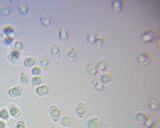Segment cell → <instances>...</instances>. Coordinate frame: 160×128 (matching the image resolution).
Wrapping results in <instances>:
<instances>
[{
    "label": "cell",
    "mask_w": 160,
    "mask_h": 128,
    "mask_svg": "<svg viewBox=\"0 0 160 128\" xmlns=\"http://www.w3.org/2000/svg\"><path fill=\"white\" fill-rule=\"evenodd\" d=\"M148 117L149 116L146 114V112H139V114H136L135 119H136V121H139V123H144V121H146Z\"/></svg>",
    "instance_id": "14"
},
{
    "label": "cell",
    "mask_w": 160,
    "mask_h": 128,
    "mask_svg": "<svg viewBox=\"0 0 160 128\" xmlns=\"http://www.w3.org/2000/svg\"><path fill=\"white\" fill-rule=\"evenodd\" d=\"M60 123H62V125H64V127H68V125L72 124V119L69 116H63V117H60Z\"/></svg>",
    "instance_id": "22"
},
{
    "label": "cell",
    "mask_w": 160,
    "mask_h": 128,
    "mask_svg": "<svg viewBox=\"0 0 160 128\" xmlns=\"http://www.w3.org/2000/svg\"><path fill=\"white\" fill-rule=\"evenodd\" d=\"M155 37H156V33L153 32V31H146V32L142 33L140 40H142L143 43H149V41H152Z\"/></svg>",
    "instance_id": "1"
},
{
    "label": "cell",
    "mask_w": 160,
    "mask_h": 128,
    "mask_svg": "<svg viewBox=\"0 0 160 128\" xmlns=\"http://www.w3.org/2000/svg\"><path fill=\"white\" fill-rule=\"evenodd\" d=\"M29 81H31V79H29V76L27 73H22V75H20V83H22V84H27Z\"/></svg>",
    "instance_id": "31"
},
{
    "label": "cell",
    "mask_w": 160,
    "mask_h": 128,
    "mask_svg": "<svg viewBox=\"0 0 160 128\" xmlns=\"http://www.w3.org/2000/svg\"><path fill=\"white\" fill-rule=\"evenodd\" d=\"M100 127V123H99L98 119H95V117H92V119H89V120L87 121V128H99Z\"/></svg>",
    "instance_id": "13"
},
{
    "label": "cell",
    "mask_w": 160,
    "mask_h": 128,
    "mask_svg": "<svg viewBox=\"0 0 160 128\" xmlns=\"http://www.w3.org/2000/svg\"><path fill=\"white\" fill-rule=\"evenodd\" d=\"M20 58H22V52L18 51V49H12L11 52H9V55H8V60L11 63H18L19 60H20Z\"/></svg>",
    "instance_id": "2"
},
{
    "label": "cell",
    "mask_w": 160,
    "mask_h": 128,
    "mask_svg": "<svg viewBox=\"0 0 160 128\" xmlns=\"http://www.w3.org/2000/svg\"><path fill=\"white\" fill-rule=\"evenodd\" d=\"M77 59V49L72 48V49H69L68 54H67V60L68 62H75Z\"/></svg>",
    "instance_id": "12"
},
{
    "label": "cell",
    "mask_w": 160,
    "mask_h": 128,
    "mask_svg": "<svg viewBox=\"0 0 160 128\" xmlns=\"http://www.w3.org/2000/svg\"><path fill=\"white\" fill-rule=\"evenodd\" d=\"M48 67H49V60H48L47 58H43L40 60V68H41V70H45Z\"/></svg>",
    "instance_id": "28"
},
{
    "label": "cell",
    "mask_w": 160,
    "mask_h": 128,
    "mask_svg": "<svg viewBox=\"0 0 160 128\" xmlns=\"http://www.w3.org/2000/svg\"><path fill=\"white\" fill-rule=\"evenodd\" d=\"M49 115H51V117L54 120H60V117H62V112H60V110L56 106H52L49 108Z\"/></svg>",
    "instance_id": "4"
},
{
    "label": "cell",
    "mask_w": 160,
    "mask_h": 128,
    "mask_svg": "<svg viewBox=\"0 0 160 128\" xmlns=\"http://www.w3.org/2000/svg\"><path fill=\"white\" fill-rule=\"evenodd\" d=\"M15 128H26V124H24L23 121H18L16 125H15Z\"/></svg>",
    "instance_id": "36"
},
{
    "label": "cell",
    "mask_w": 160,
    "mask_h": 128,
    "mask_svg": "<svg viewBox=\"0 0 160 128\" xmlns=\"http://www.w3.org/2000/svg\"><path fill=\"white\" fill-rule=\"evenodd\" d=\"M103 44H104V37L98 36V37H96V40H95V43L92 44V45L96 47V48H100V47H103Z\"/></svg>",
    "instance_id": "25"
},
{
    "label": "cell",
    "mask_w": 160,
    "mask_h": 128,
    "mask_svg": "<svg viewBox=\"0 0 160 128\" xmlns=\"http://www.w3.org/2000/svg\"><path fill=\"white\" fill-rule=\"evenodd\" d=\"M143 124L146 125L147 128H152V127H155V125H156V121L153 120L152 117H148V119H147V120L143 123Z\"/></svg>",
    "instance_id": "27"
},
{
    "label": "cell",
    "mask_w": 160,
    "mask_h": 128,
    "mask_svg": "<svg viewBox=\"0 0 160 128\" xmlns=\"http://www.w3.org/2000/svg\"><path fill=\"white\" fill-rule=\"evenodd\" d=\"M1 32H3L5 36H11V35H15V28L12 26H5Z\"/></svg>",
    "instance_id": "17"
},
{
    "label": "cell",
    "mask_w": 160,
    "mask_h": 128,
    "mask_svg": "<svg viewBox=\"0 0 160 128\" xmlns=\"http://www.w3.org/2000/svg\"><path fill=\"white\" fill-rule=\"evenodd\" d=\"M92 84H94L96 91H103V89H104V84H103L102 81H94Z\"/></svg>",
    "instance_id": "33"
},
{
    "label": "cell",
    "mask_w": 160,
    "mask_h": 128,
    "mask_svg": "<svg viewBox=\"0 0 160 128\" xmlns=\"http://www.w3.org/2000/svg\"><path fill=\"white\" fill-rule=\"evenodd\" d=\"M87 71H88V73H89V75H98V73H99L98 67H96V64H94V63L88 64V66H87Z\"/></svg>",
    "instance_id": "15"
},
{
    "label": "cell",
    "mask_w": 160,
    "mask_h": 128,
    "mask_svg": "<svg viewBox=\"0 0 160 128\" xmlns=\"http://www.w3.org/2000/svg\"><path fill=\"white\" fill-rule=\"evenodd\" d=\"M31 81H32L33 85H41L43 84V79H41V76H33L32 79H31Z\"/></svg>",
    "instance_id": "29"
},
{
    "label": "cell",
    "mask_w": 160,
    "mask_h": 128,
    "mask_svg": "<svg viewBox=\"0 0 160 128\" xmlns=\"http://www.w3.org/2000/svg\"><path fill=\"white\" fill-rule=\"evenodd\" d=\"M0 117H1L3 120H7L8 117H9V112H8L7 108H1V110H0Z\"/></svg>",
    "instance_id": "30"
},
{
    "label": "cell",
    "mask_w": 160,
    "mask_h": 128,
    "mask_svg": "<svg viewBox=\"0 0 160 128\" xmlns=\"http://www.w3.org/2000/svg\"><path fill=\"white\" fill-rule=\"evenodd\" d=\"M136 60H138L140 64L147 66V64L149 63V60H151V56H149V54H147V52H143V54H140V55L136 58Z\"/></svg>",
    "instance_id": "5"
},
{
    "label": "cell",
    "mask_w": 160,
    "mask_h": 128,
    "mask_svg": "<svg viewBox=\"0 0 160 128\" xmlns=\"http://www.w3.org/2000/svg\"><path fill=\"white\" fill-rule=\"evenodd\" d=\"M109 128H112V127H109Z\"/></svg>",
    "instance_id": "39"
},
{
    "label": "cell",
    "mask_w": 160,
    "mask_h": 128,
    "mask_svg": "<svg viewBox=\"0 0 160 128\" xmlns=\"http://www.w3.org/2000/svg\"><path fill=\"white\" fill-rule=\"evenodd\" d=\"M8 112H9V116H11V117H18L19 115L22 114L20 108H19L18 106H15V104H11V106H9V108H8Z\"/></svg>",
    "instance_id": "6"
},
{
    "label": "cell",
    "mask_w": 160,
    "mask_h": 128,
    "mask_svg": "<svg viewBox=\"0 0 160 128\" xmlns=\"http://www.w3.org/2000/svg\"><path fill=\"white\" fill-rule=\"evenodd\" d=\"M3 43L5 45H11V44L15 43V35H11V36H4Z\"/></svg>",
    "instance_id": "26"
},
{
    "label": "cell",
    "mask_w": 160,
    "mask_h": 128,
    "mask_svg": "<svg viewBox=\"0 0 160 128\" xmlns=\"http://www.w3.org/2000/svg\"><path fill=\"white\" fill-rule=\"evenodd\" d=\"M108 66H109V64H108L107 60H100V62L96 64V67H98L99 71H106L107 68H108Z\"/></svg>",
    "instance_id": "19"
},
{
    "label": "cell",
    "mask_w": 160,
    "mask_h": 128,
    "mask_svg": "<svg viewBox=\"0 0 160 128\" xmlns=\"http://www.w3.org/2000/svg\"><path fill=\"white\" fill-rule=\"evenodd\" d=\"M96 37H98V35H96V32H94V33H89L87 36V40H88V43H91V44H94L95 43V40H96Z\"/></svg>",
    "instance_id": "34"
},
{
    "label": "cell",
    "mask_w": 160,
    "mask_h": 128,
    "mask_svg": "<svg viewBox=\"0 0 160 128\" xmlns=\"http://www.w3.org/2000/svg\"><path fill=\"white\" fill-rule=\"evenodd\" d=\"M68 36H69V31L67 28H62L60 31H59V39H62V40H66Z\"/></svg>",
    "instance_id": "20"
},
{
    "label": "cell",
    "mask_w": 160,
    "mask_h": 128,
    "mask_svg": "<svg viewBox=\"0 0 160 128\" xmlns=\"http://www.w3.org/2000/svg\"><path fill=\"white\" fill-rule=\"evenodd\" d=\"M41 71H43V70H41L40 67H36V66H35V67L32 68V75H33V76H40V75H41Z\"/></svg>",
    "instance_id": "35"
},
{
    "label": "cell",
    "mask_w": 160,
    "mask_h": 128,
    "mask_svg": "<svg viewBox=\"0 0 160 128\" xmlns=\"http://www.w3.org/2000/svg\"><path fill=\"white\" fill-rule=\"evenodd\" d=\"M148 106H149V110H152V111H159V103H157V100L155 99H151L148 103Z\"/></svg>",
    "instance_id": "21"
},
{
    "label": "cell",
    "mask_w": 160,
    "mask_h": 128,
    "mask_svg": "<svg viewBox=\"0 0 160 128\" xmlns=\"http://www.w3.org/2000/svg\"><path fill=\"white\" fill-rule=\"evenodd\" d=\"M0 128H5V123H4V120H0Z\"/></svg>",
    "instance_id": "38"
},
{
    "label": "cell",
    "mask_w": 160,
    "mask_h": 128,
    "mask_svg": "<svg viewBox=\"0 0 160 128\" xmlns=\"http://www.w3.org/2000/svg\"><path fill=\"white\" fill-rule=\"evenodd\" d=\"M29 11V4L28 3H20L19 4V12L22 15H26Z\"/></svg>",
    "instance_id": "16"
},
{
    "label": "cell",
    "mask_w": 160,
    "mask_h": 128,
    "mask_svg": "<svg viewBox=\"0 0 160 128\" xmlns=\"http://www.w3.org/2000/svg\"><path fill=\"white\" fill-rule=\"evenodd\" d=\"M75 112H76L77 116H83V115L87 112V107L84 106L83 103H79V104L75 107Z\"/></svg>",
    "instance_id": "8"
},
{
    "label": "cell",
    "mask_w": 160,
    "mask_h": 128,
    "mask_svg": "<svg viewBox=\"0 0 160 128\" xmlns=\"http://www.w3.org/2000/svg\"><path fill=\"white\" fill-rule=\"evenodd\" d=\"M49 92V88H48V85H37L36 87V95L39 96H45Z\"/></svg>",
    "instance_id": "7"
},
{
    "label": "cell",
    "mask_w": 160,
    "mask_h": 128,
    "mask_svg": "<svg viewBox=\"0 0 160 128\" xmlns=\"http://www.w3.org/2000/svg\"><path fill=\"white\" fill-rule=\"evenodd\" d=\"M111 80H112V75L111 73H103L102 76H100V81H102L103 84H108Z\"/></svg>",
    "instance_id": "18"
},
{
    "label": "cell",
    "mask_w": 160,
    "mask_h": 128,
    "mask_svg": "<svg viewBox=\"0 0 160 128\" xmlns=\"http://www.w3.org/2000/svg\"><path fill=\"white\" fill-rule=\"evenodd\" d=\"M22 93H23V88L20 85H14L8 91V95L11 96V98H19V96H22Z\"/></svg>",
    "instance_id": "3"
},
{
    "label": "cell",
    "mask_w": 160,
    "mask_h": 128,
    "mask_svg": "<svg viewBox=\"0 0 160 128\" xmlns=\"http://www.w3.org/2000/svg\"><path fill=\"white\" fill-rule=\"evenodd\" d=\"M12 12V8L8 5V4H4V5H0V15L1 16H9Z\"/></svg>",
    "instance_id": "9"
},
{
    "label": "cell",
    "mask_w": 160,
    "mask_h": 128,
    "mask_svg": "<svg viewBox=\"0 0 160 128\" xmlns=\"http://www.w3.org/2000/svg\"><path fill=\"white\" fill-rule=\"evenodd\" d=\"M59 52H60V48H59L58 44H52V45H51V54H52V55L58 56Z\"/></svg>",
    "instance_id": "32"
},
{
    "label": "cell",
    "mask_w": 160,
    "mask_h": 128,
    "mask_svg": "<svg viewBox=\"0 0 160 128\" xmlns=\"http://www.w3.org/2000/svg\"><path fill=\"white\" fill-rule=\"evenodd\" d=\"M14 49H18V51H20L22 52V49H24L26 48V43L24 41H22V40H18V41H15L14 43Z\"/></svg>",
    "instance_id": "24"
},
{
    "label": "cell",
    "mask_w": 160,
    "mask_h": 128,
    "mask_svg": "<svg viewBox=\"0 0 160 128\" xmlns=\"http://www.w3.org/2000/svg\"><path fill=\"white\" fill-rule=\"evenodd\" d=\"M24 67H26V68H33V67H35V59L27 58L26 60H24Z\"/></svg>",
    "instance_id": "23"
},
{
    "label": "cell",
    "mask_w": 160,
    "mask_h": 128,
    "mask_svg": "<svg viewBox=\"0 0 160 128\" xmlns=\"http://www.w3.org/2000/svg\"><path fill=\"white\" fill-rule=\"evenodd\" d=\"M123 7H124V1H121V0H115V1H112L113 11L121 12V11H123Z\"/></svg>",
    "instance_id": "11"
},
{
    "label": "cell",
    "mask_w": 160,
    "mask_h": 128,
    "mask_svg": "<svg viewBox=\"0 0 160 128\" xmlns=\"http://www.w3.org/2000/svg\"><path fill=\"white\" fill-rule=\"evenodd\" d=\"M4 36H5V35H4L3 32L0 33V43H3V40H4Z\"/></svg>",
    "instance_id": "37"
},
{
    "label": "cell",
    "mask_w": 160,
    "mask_h": 128,
    "mask_svg": "<svg viewBox=\"0 0 160 128\" xmlns=\"http://www.w3.org/2000/svg\"><path fill=\"white\" fill-rule=\"evenodd\" d=\"M54 23V18H52L51 15H44L43 18H41V24L44 27H49Z\"/></svg>",
    "instance_id": "10"
}]
</instances>
